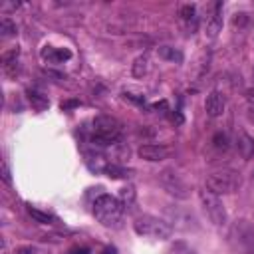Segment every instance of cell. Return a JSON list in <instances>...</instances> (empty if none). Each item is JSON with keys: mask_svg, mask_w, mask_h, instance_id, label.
Returning a JSON list of instances; mask_svg holds the SVG:
<instances>
[{"mask_svg": "<svg viewBox=\"0 0 254 254\" xmlns=\"http://www.w3.org/2000/svg\"><path fill=\"white\" fill-rule=\"evenodd\" d=\"M226 242L234 254H254V222L238 218L228 226Z\"/></svg>", "mask_w": 254, "mask_h": 254, "instance_id": "obj_1", "label": "cell"}, {"mask_svg": "<svg viewBox=\"0 0 254 254\" xmlns=\"http://www.w3.org/2000/svg\"><path fill=\"white\" fill-rule=\"evenodd\" d=\"M123 204L119 202V198L111 196V194H99L93 200V214L95 218L107 226V228H117L121 226L123 220Z\"/></svg>", "mask_w": 254, "mask_h": 254, "instance_id": "obj_2", "label": "cell"}, {"mask_svg": "<svg viewBox=\"0 0 254 254\" xmlns=\"http://www.w3.org/2000/svg\"><path fill=\"white\" fill-rule=\"evenodd\" d=\"M242 187V177L234 169H216L206 175V189L214 194H232L240 190Z\"/></svg>", "mask_w": 254, "mask_h": 254, "instance_id": "obj_3", "label": "cell"}, {"mask_svg": "<svg viewBox=\"0 0 254 254\" xmlns=\"http://www.w3.org/2000/svg\"><path fill=\"white\" fill-rule=\"evenodd\" d=\"M133 228L139 236H147V238H155V240H167L173 236V226L165 218H159L155 214L137 216L133 222Z\"/></svg>", "mask_w": 254, "mask_h": 254, "instance_id": "obj_4", "label": "cell"}, {"mask_svg": "<svg viewBox=\"0 0 254 254\" xmlns=\"http://www.w3.org/2000/svg\"><path fill=\"white\" fill-rule=\"evenodd\" d=\"M121 133H123V125L111 117V115H99L93 119V137L91 141L95 145H113L121 139Z\"/></svg>", "mask_w": 254, "mask_h": 254, "instance_id": "obj_5", "label": "cell"}, {"mask_svg": "<svg viewBox=\"0 0 254 254\" xmlns=\"http://www.w3.org/2000/svg\"><path fill=\"white\" fill-rule=\"evenodd\" d=\"M198 198H200V204H202V210L206 212L208 220L214 224V226H224L228 222V214H226V208L220 200L218 194L210 192L208 189H202L198 190Z\"/></svg>", "mask_w": 254, "mask_h": 254, "instance_id": "obj_6", "label": "cell"}, {"mask_svg": "<svg viewBox=\"0 0 254 254\" xmlns=\"http://www.w3.org/2000/svg\"><path fill=\"white\" fill-rule=\"evenodd\" d=\"M159 185L163 187L165 192H169V194L175 196V198L185 200V198L190 196V187H189L187 181H185L177 171H173V169H165V171L159 173Z\"/></svg>", "mask_w": 254, "mask_h": 254, "instance_id": "obj_7", "label": "cell"}, {"mask_svg": "<svg viewBox=\"0 0 254 254\" xmlns=\"http://www.w3.org/2000/svg\"><path fill=\"white\" fill-rule=\"evenodd\" d=\"M165 216H167V222L173 226V228H179V230H198V220L196 216L183 208V206H167L165 208Z\"/></svg>", "mask_w": 254, "mask_h": 254, "instance_id": "obj_8", "label": "cell"}, {"mask_svg": "<svg viewBox=\"0 0 254 254\" xmlns=\"http://www.w3.org/2000/svg\"><path fill=\"white\" fill-rule=\"evenodd\" d=\"M137 155L145 161H151V163H157V161H163L171 155V149L167 145H161V143H147V145H141L137 149Z\"/></svg>", "mask_w": 254, "mask_h": 254, "instance_id": "obj_9", "label": "cell"}, {"mask_svg": "<svg viewBox=\"0 0 254 254\" xmlns=\"http://www.w3.org/2000/svg\"><path fill=\"white\" fill-rule=\"evenodd\" d=\"M222 30V2H216L212 6V12L206 16V36L216 38Z\"/></svg>", "mask_w": 254, "mask_h": 254, "instance_id": "obj_10", "label": "cell"}, {"mask_svg": "<svg viewBox=\"0 0 254 254\" xmlns=\"http://www.w3.org/2000/svg\"><path fill=\"white\" fill-rule=\"evenodd\" d=\"M224 107H226V99L220 91H210L204 99V109L210 117H220L224 113Z\"/></svg>", "mask_w": 254, "mask_h": 254, "instance_id": "obj_11", "label": "cell"}, {"mask_svg": "<svg viewBox=\"0 0 254 254\" xmlns=\"http://www.w3.org/2000/svg\"><path fill=\"white\" fill-rule=\"evenodd\" d=\"M179 14H181V20H183L185 28L189 30V34H192L196 30V22H198L196 20V6L194 4H183Z\"/></svg>", "mask_w": 254, "mask_h": 254, "instance_id": "obj_12", "label": "cell"}, {"mask_svg": "<svg viewBox=\"0 0 254 254\" xmlns=\"http://www.w3.org/2000/svg\"><path fill=\"white\" fill-rule=\"evenodd\" d=\"M42 58L48 60L50 64H60V62H65L71 58V52L69 50H58V48H52V46H46L42 50Z\"/></svg>", "mask_w": 254, "mask_h": 254, "instance_id": "obj_13", "label": "cell"}, {"mask_svg": "<svg viewBox=\"0 0 254 254\" xmlns=\"http://www.w3.org/2000/svg\"><path fill=\"white\" fill-rule=\"evenodd\" d=\"M2 67L8 75H16L18 69V48H12L2 54Z\"/></svg>", "mask_w": 254, "mask_h": 254, "instance_id": "obj_14", "label": "cell"}, {"mask_svg": "<svg viewBox=\"0 0 254 254\" xmlns=\"http://www.w3.org/2000/svg\"><path fill=\"white\" fill-rule=\"evenodd\" d=\"M131 71H133L135 77H143V75H147V73H149V56H147V54L137 56L135 62H133V65H131Z\"/></svg>", "mask_w": 254, "mask_h": 254, "instance_id": "obj_15", "label": "cell"}, {"mask_svg": "<svg viewBox=\"0 0 254 254\" xmlns=\"http://www.w3.org/2000/svg\"><path fill=\"white\" fill-rule=\"evenodd\" d=\"M28 99H30L32 107H34V109H38V111H44V109H46V107L50 105L48 97H46L44 93L36 91V89H28Z\"/></svg>", "mask_w": 254, "mask_h": 254, "instance_id": "obj_16", "label": "cell"}, {"mask_svg": "<svg viewBox=\"0 0 254 254\" xmlns=\"http://www.w3.org/2000/svg\"><path fill=\"white\" fill-rule=\"evenodd\" d=\"M238 147H240L244 159H248V157L254 155V139H250V137L244 135V133H240V137H238Z\"/></svg>", "mask_w": 254, "mask_h": 254, "instance_id": "obj_17", "label": "cell"}, {"mask_svg": "<svg viewBox=\"0 0 254 254\" xmlns=\"http://www.w3.org/2000/svg\"><path fill=\"white\" fill-rule=\"evenodd\" d=\"M28 214H30L36 222H40V224H52V222H54V216H52V214H48V212H44V210H40V208H36V206H28Z\"/></svg>", "mask_w": 254, "mask_h": 254, "instance_id": "obj_18", "label": "cell"}, {"mask_svg": "<svg viewBox=\"0 0 254 254\" xmlns=\"http://www.w3.org/2000/svg\"><path fill=\"white\" fill-rule=\"evenodd\" d=\"M159 56L161 58H165V60H169V62H183V54L179 52V50H175V48H171V46H161L159 48Z\"/></svg>", "mask_w": 254, "mask_h": 254, "instance_id": "obj_19", "label": "cell"}, {"mask_svg": "<svg viewBox=\"0 0 254 254\" xmlns=\"http://www.w3.org/2000/svg\"><path fill=\"white\" fill-rule=\"evenodd\" d=\"M119 202L123 204V208L133 206V202H135V189L133 187H123L119 190Z\"/></svg>", "mask_w": 254, "mask_h": 254, "instance_id": "obj_20", "label": "cell"}, {"mask_svg": "<svg viewBox=\"0 0 254 254\" xmlns=\"http://www.w3.org/2000/svg\"><path fill=\"white\" fill-rule=\"evenodd\" d=\"M0 34H2V38L16 36V24L10 18H2L0 20Z\"/></svg>", "mask_w": 254, "mask_h": 254, "instance_id": "obj_21", "label": "cell"}, {"mask_svg": "<svg viewBox=\"0 0 254 254\" xmlns=\"http://www.w3.org/2000/svg\"><path fill=\"white\" fill-rule=\"evenodd\" d=\"M167 254H196L187 242H175L171 244V248L167 250Z\"/></svg>", "mask_w": 254, "mask_h": 254, "instance_id": "obj_22", "label": "cell"}, {"mask_svg": "<svg viewBox=\"0 0 254 254\" xmlns=\"http://www.w3.org/2000/svg\"><path fill=\"white\" fill-rule=\"evenodd\" d=\"M103 171L107 173V177H111V179H123V177H127V171L123 169V167H119V165H107V167H103Z\"/></svg>", "mask_w": 254, "mask_h": 254, "instance_id": "obj_23", "label": "cell"}, {"mask_svg": "<svg viewBox=\"0 0 254 254\" xmlns=\"http://www.w3.org/2000/svg\"><path fill=\"white\" fill-rule=\"evenodd\" d=\"M212 141H214V147H216V149H226V147H228V139H226L224 133H216Z\"/></svg>", "mask_w": 254, "mask_h": 254, "instance_id": "obj_24", "label": "cell"}, {"mask_svg": "<svg viewBox=\"0 0 254 254\" xmlns=\"http://www.w3.org/2000/svg\"><path fill=\"white\" fill-rule=\"evenodd\" d=\"M246 105H248L250 117L254 119V87H250V89L246 91Z\"/></svg>", "mask_w": 254, "mask_h": 254, "instance_id": "obj_25", "label": "cell"}, {"mask_svg": "<svg viewBox=\"0 0 254 254\" xmlns=\"http://www.w3.org/2000/svg\"><path fill=\"white\" fill-rule=\"evenodd\" d=\"M246 22H248V14H244V12H240V14H234V20H232V24H234V26L242 28Z\"/></svg>", "mask_w": 254, "mask_h": 254, "instance_id": "obj_26", "label": "cell"}, {"mask_svg": "<svg viewBox=\"0 0 254 254\" xmlns=\"http://www.w3.org/2000/svg\"><path fill=\"white\" fill-rule=\"evenodd\" d=\"M2 181H4L6 185H10V183H12V177H10V169H8V163H6V161H2Z\"/></svg>", "mask_w": 254, "mask_h": 254, "instance_id": "obj_27", "label": "cell"}, {"mask_svg": "<svg viewBox=\"0 0 254 254\" xmlns=\"http://www.w3.org/2000/svg\"><path fill=\"white\" fill-rule=\"evenodd\" d=\"M73 254H87V250L85 248H81V250H71Z\"/></svg>", "mask_w": 254, "mask_h": 254, "instance_id": "obj_28", "label": "cell"}, {"mask_svg": "<svg viewBox=\"0 0 254 254\" xmlns=\"http://www.w3.org/2000/svg\"><path fill=\"white\" fill-rule=\"evenodd\" d=\"M14 254H30V250H28V248H22V250H18V252H14Z\"/></svg>", "mask_w": 254, "mask_h": 254, "instance_id": "obj_29", "label": "cell"}, {"mask_svg": "<svg viewBox=\"0 0 254 254\" xmlns=\"http://www.w3.org/2000/svg\"><path fill=\"white\" fill-rule=\"evenodd\" d=\"M252 75H254V71H252Z\"/></svg>", "mask_w": 254, "mask_h": 254, "instance_id": "obj_30", "label": "cell"}]
</instances>
